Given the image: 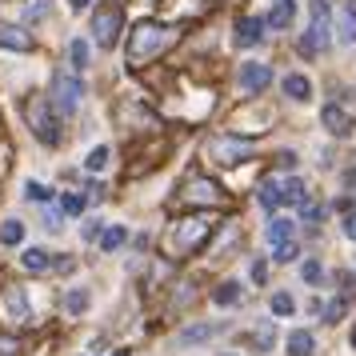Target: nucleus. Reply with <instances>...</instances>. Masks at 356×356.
Returning a JSON list of instances; mask_svg holds the SVG:
<instances>
[{
    "instance_id": "obj_1",
    "label": "nucleus",
    "mask_w": 356,
    "mask_h": 356,
    "mask_svg": "<svg viewBox=\"0 0 356 356\" xmlns=\"http://www.w3.org/2000/svg\"><path fill=\"white\" fill-rule=\"evenodd\" d=\"M172 40V29H164V24H156V20H140L136 29L129 33V65L140 68L145 60H152V56H161V49Z\"/></svg>"
},
{
    "instance_id": "obj_2",
    "label": "nucleus",
    "mask_w": 356,
    "mask_h": 356,
    "mask_svg": "<svg viewBox=\"0 0 356 356\" xmlns=\"http://www.w3.org/2000/svg\"><path fill=\"white\" fill-rule=\"evenodd\" d=\"M332 44V17H328V0H312V24L300 36V52L305 56H321Z\"/></svg>"
},
{
    "instance_id": "obj_3",
    "label": "nucleus",
    "mask_w": 356,
    "mask_h": 356,
    "mask_svg": "<svg viewBox=\"0 0 356 356\" xmlns=\"http://www.w3.org/2000/svg\"><path fill=\"white\" fill-rule=\"evenodd\" d=\"M24 116H29V124H33V132H36V140H40V145H49V148L60 145V124H56L52 104L44 97L24 100Z\"/></svg>"
},
{
    "instance_id": "obj_4",
    "label": "nucleus",
    "mask_w": 356,
    "mask_h": 356,
    "mask_svg": "<svg viewBox=\"0 0 356 356\" xmlns=\"http://www.w3.org/2000/svg\"><path fill=\"white\" fill-rule=\"evenodd\" d=\"M49 104H52V113H60V116H72L76 108H81V97H84V84H81V76L76 72H56L52 76V92H49Z\"/></svg>"
},
{
    "instance_id": "obj_5",
    "label": "nucleus",
    "mask_w": 356,
    "mask_h": 356,
    "mask_svg": "<svg viewBox=\"0 0 356 356\" xmlns=\"http://www.w3.org/2000/svg\"><path fill=\"white\" fill-rule=\"evenodd\" d=\"M120 29H124V8L116 0L97 8V17H92V40H97V49H113L116 40H120Z\"/></svg>"
},
{
    "instance_id": "obj_6",
    "label": "nucleus",
    "mask_w": 356,
    "mask_h": 356,
    "mask_svg": "<svg viewBox=\"0 0 356 356\" xmlns=\"http://www.w3.org/2000/svg\"><path fill=\"white\" fill-rule=\"evenodd\" d=\"M209 156L216 164H241L244 156H252V140H241V136H216L209 145Z\"/></svg>"
},
{
    "instance_id": "obj_7",
    "label": "nucleus",
    "mask_w": 356,
    "mask_h": 356,
    "mask_svg": "<svg viewBox=\"0 0 356 356\" xmlns=\"http://www.w3.org/2000/svg\"><path fill=\"white\" fill-rule=\"evenodd\" d=\"M0 321H13V324L33 321V305H29L24 289H4L0 292Z\"/></svg>"
},
{
    "instance_id": "obj_8",
    "label": "nucleus",
    "mask_w": 356,
    "mask_h": 356,
    "mask_svg": "<svg viewBox=\"0 0 356 356\" xmlns=\"http://www.w3.org/2000/svg\"><path fill=\"white\" fill-rule=\"evenodd\" d=\"M264 17H241L236 20V49H257L264 40Z\"/></svg>"
},
{
    "instance_id": "obj_9",
    "label": "nucleus",
    "mask_w": 356,
    "mask_h": 356,
    "mask_svg": "<svg viewBox=\"0 0 356 356\" xmlns=\"http://www.w3.org/2000/svg\"><path fill=\"white\" fill-rule=\"evenodd\" d=\"M236 81H241L244 92H264V88L273 84V68L252 60V65H241V76H236Z\"/></svg>"
},
{
    "instance_id": "obj_10",
    "label": "nucleus",
    "mask_w": 356,
    "mask_h": 356,
    "mask_svg": "<svg viewBox=\"0 0 356 356\" xmlns=\"http://www.w3.org/2000/svg\"><path fill=\"white\" fill-rule=\"evenodd\" d=\"M332 36H337V44H356V4H340L337 20H332Z\"/></svg>"
},
{
    "instance_id": "obj_11",
    "label": "nucleus",
    "mask_w": 356,
    "mask_h": 356,
    "mask_svg": "<svg viewBox=\"0 0 356 356\" xmlns=\"http://www.w3.org/2000/svg\"><path fill=\"white\" fill-rule=\"evenodd\" d=\"M321 120H324V129L332 132V136H348V132H353V116L344 113L340 104H324Z\"/></svg>"
},
{
    "instance_id": "obj_12",
    "label": "nucleus",
    "mask_w": 356,
    "mask_h": 356,
    "mask_svg": "<svg viewBox=\"0 0 356 356\" xmlns=\"http://www.w3.org/2000/svg\"><path fill=\"white\" fill-rule=\"evenodd\" d=\"M209 236V220H184V225L177 228V248L184 252V248H196V244Z\"/></svg>"
},
{
    "instance_id": "obj_13",
    "label": "nucleus",
    "mask_w": 356,
    "mask_h": 356,
    "mask_svg": "<svg viewBox=\"0 0 356 356\" xmlns=\"http://www.w3.org/2000/svg\"><path fill=\"white\" fill-rule=\"evenodd\" d=\"M0 49L29 52L33 49V33H24V29H17V24H0Z\"/></svg>"
},
{
    "instance_id": "obj_14",
    "label": "nucleus",
    "mask_w": 356,
    "mask_h": 356,
    "mask_svg": "<svg viewBox=\"0 0 356 356\" xmlns=\"http://www.w3.org/2000/svg\"><path fill=\"white\" fill-rule=\"evenodd\" d=\"M264 236H268V244H284V241H292L296 236V220H289V216H273L268 220V228H264Z\"/></svg>"
},
{
    "instance_id": "obj_15",
    "label": "nucleus",
    "mask_w": 356,
    "mask_h": 356,
    "mask_svg": "<svg viewBox=\"0 0 356 356\" xmlns=\"http://www.w3.org/2000/svg\"><path fill=\"white\" fill-rule=\"evenodd\" d=\"M292 17H296V4H292V0H276V4H273V13L264 17V24L280 33V29H289V24H292Z\"/></svg>"
},
{
    "instance_id": "obj_16",
    "label": "nucleus",
    "mask_w": 356,
    "mask_h": 356,
    "mask_svg": "<svg viewBox=\"0 0 356 356\" xmlns=\"http://www.w3.org/2000/svg\"><path fill=\"white\" fill-rule=\"evenodd\" d=\"M220 332V324H188V328H180L177 344H204V340H212Z\"/></svg>"
},
{
    "instance_id": "obj_17",
    "label": "nucleus",
    "mask_w": 356,
    "mask_h": 356,
    "mask_svg": "<svg viewBox=\"0 0 356 356\" xmlns=\"http://www.w3.org/2000/svg\"><path fill=\"white\" fill-rule=\"evenodd\" d=\"M280 88H284V97H292V100H312V81L300 76V72H289Z\"/></svg>"
},
{
    "instance_id": "obj_18",
    "label": "nucleus",
    "mask_w": 356,
    "mask_h": 356,
    "mask_svg": "<svg viewBox=\"0 0 356 356\" xmlns=\"http://www.w3.org/2000/svg\"><path fill=\"white\" fill-rule=\"evenodd\" d=\"M88 56H92V52H88V40H84V36H72V40H68V65H72V72H84V68H88Z\"/></svg>"
},
{
    "instance_id": "obj_19",
    "label": "nucleus",
    "mask_w": 356,
    "mask_h": 356,
    "mask_svg": "<svg viewBox=\"0 0 356 356\" xmlns=\"http://www.w3.org/2000/svg\"><path fill=\"white\" fill-rule=\"evenodd\" d=\"M280 204H308V188H305V180H284L280 184Z\"/></svg>"
},
{
    "instance_id": "obj_20",
    "label": "nucleus",
    "mask_w": 356,
    "mask_h": 356,
    "mask_svg": "<svg viewBox=\"0 0 356 356\" xmlns=\"http://www.w3.org/2000/svg\"><path fill=\"white\" fill-rule=\"evenodd\" d=\"M312 348H316L312 332H305V328L289 332V356H312Z\"/></svg>"
},
{
    "instance_id": "obj_21",
    "label": "nucleus",
    "mask_w": 356,
    "mask_h": 356,
    "mask_svg": "<svg viewBox=\"0 0 356 356\" xmlns=\"http://www.w3.org/2000/svg\"><path fill=\"white\" fill-rule=\"evenodd\" d=\"M257 200H260V209H268V212L280 209V180H264L260 193H257Z\"/></svg>"
},
{
    "instance_id": "obj_22",
    "label": "nucleus",
    "mask_w": 356,
    "mask_h": 356,
    "mask_svg": "<svg viewBox=\"0 0 356 356\" xmlns=\"http://www.w3.org/2000/svg\"><path fill=\"white\" fill-rule=\"evenodd\" d=\"M20 264H24V268H29V273H44V268H49L52 260H49V252H44V248H24V257H20Z\"/></svg>"
},
{
    "instance_id": "obj_23",
    "label": "nucleus",
    "mask_w": 356,
    "mask_h": 356,
    "mask_svg": "<svg viewBox=\"0 0 356 356\" xmlns=\"http://www.w3.org/2000/svg\"><path fill=\"white\" fill-rule=\"evenodd\" d=\"M212 300H216L220 308H232V305H241V284H236V280H225L220 289L212 292Z\"/></svg>"
},
{
    "instance_id": "obj_24",
    "label": "nucleus",
    "mask_w": 356,
    "mask_h": 356,
    "mask_svg": "<svg viewBox=\"0 0 356 356\" xmlns=\"http://www.w3.org/2000/svg\"><path fill=\"white\" fill-rule=\"evenodd\" d=\"M108 156H113V152H108V145L88 148V156H84V168H88V172H104V168H108Z\"/></svg>"
},
{
    "instance_id": "obj_25",
    "label": "nucleus",
    "mask_w": 356,
    "mask_h": 356,
    "mask_svg": "<svg viewBox=\"0 0 356 356\" xmlns=\"http://www.w3.org/2000/svg\"><path fill=\"white\" fill-rule=\"evenodd\" d=\"M124 241H129V228L124 225H113L108 232H100V248H104V252H116Z\"/></svg>"
},
{
    "instance_id": "obj_26",
    "label": "nucleus",
    "mask_w": 356,
    "mask_h": 356,
    "mask_svg": "<svg viewBox=\"0 0 356 356\" xmlns=\"http://www.w3.org/2000/svg\"><path fill=\"white\" fill-rule=\"evenodd\" d=\"M84 308H88V292L84 289H68L65 292V312L68 316H81Z\"/></svg>"
},
{
    "instance_id": "obj_27",
    "label": "nucleus",
    "mask_w": 356,
    "mask_h": 356,
    "mask_svg": "<svg viewBox=\"0 0 356 356\" xmlns=\"http://www.w3.org/2000/svg\"><path fill=\"white\" fill-rule=\"evenodd\" d=\"M273 340H276L273 321H264V324L257 328V332H252V344H257V353H268V348H273Z\"/></svg>"
},
{
    "instance_id": "obj_28",
    "label": "nucleus",
    "mask_w": 356,
    "mask_h": 356,
    "mask_svg": "<svg viewBox=\"0 0 356 356\" xmlns=\"http://www.w3.org/2000/svg\"><path fill=\"white\" fill-rule=\"evenodd\" d=\"M188 196H196V200H220L212 180H193V184H188Z\"/></svg>"
},
{
    "instance_id": "obj_29",
    "label": "nucleus",
    "mask_w": 356,
    "mask_h": 356,
    "mask_svg": "<svg viewBox=\"0 0 356 356\" xmlns=\"http://www.w3.org/2000/svg\"><path fill=\"white\" fill-rule=\"evenodd\" d=\"M24 241V225L20 220H4V228H0V244H20Z\"/></svg>"
},
{
    "instance_id": "obj_30",
    "label": "nucleus",
    "mask_w": 356,
    "mask_h": 356,
    "mask_svg": "<svg viewBox=\"0 0 356 356\" xmlns=\"http://www.w3.org/2000/svg\"><path fill=\"white\" fill-rule=\"evenodd\" d=\"M24 196L36 200V204H44V200H52V188L49 184H40V180H29V184H24Z\"/></svg>"
},
{
    "instance_id": "obj_31",
    "label": "nucleus",
    "mask_w": 356,
    "mask_h": 356,
    "mask_svg": "<svg viewBox=\"0 0 356 356\" xmlns=\"http://www.w3.org/2000/svg\"><path fill=\"white\" fill-rule=\"evenodd\" d=\"M292 308H296V300H292L289 292H276L273 296V312L276 316H292Z\"/></svg>"
},
{
    "instance_id": "obj_32",
    "label": "nucleus",
    "mask_w": 356,
    "mask_h": 356,
    "mask_svg": "<svg viewBox=\"0 0 356 356\" xmlns=\"http://www.w3.org/2000/svg\"><path fill=\"white\" fill-rule=\"evenodd\" d=\"M273 260L276 264H289V260H296V241H284L273 248Z\"/></svg>"
},
{
    "instance_id": "obj_33",
    "label": "nucleus",
    "mask_w": 356,
    "mask_h": 356,
    "mask_svg": "<svg viewBox=\"0 0 356 356\" xmlns=\"http://www.w3.org/2000/svg\"><path fill=\"white\" fill-rule=\"evenodd\" d=\"M60 212H68V216H76V212H84V196L65 193V196H60Z\"/></svg>"
},
{
    "instance_id": "obj_34",
    "label": "nucleus",
    "mask_w": 356,
    "mask_h": 356,
    "mask_svg": "<svg viewBox=\"0 0 356 356\" xmlns=\"http://www.w3.org/2000/svg\"><path fill=\"white\" fill-rule=\"evenodd\" d=\"M300 276H305L308 284H316V280H321V276H324V268H321V264H316V260H305V268H300Z\"/></svg>"
},
{
    "instance_id": "obj_35",
    "label": "nucleus",
    "mask_w": 356,
    "mask_h": 356,
    "mask_svg": "<svg viewBox=\"0 0 356 356\" xmlns=\"http://www.w3.org/2000/svg\"><path fill=\"white\" fill-rule=\"evenodd\" d=\"M24 17H29V20H40V17H49V4H44V0H29V8H24Z\"/></svg>"
},
{
    "instance_id": "obj_36",
    "label": "nucleus",
    "mask_w": 356,
    "mask_h": 356,
    "mask_svg": "<svg viewBox=\"0 0 356 356\" xmlns=\"http://www.w3.org/2000/svg\"><path fill=\"white\" fill-rule=\"evenodd\" d=\"M340 316H344V300H332V305H324V321H332V324H337Z\"/></svg>"
},
{
    "instance_id": "obj_37",
    "label": "nucleus",
    "mask_w": 356,
    "mask_h": 356,
    "mask_svg": "<svg viewBox=\"0 0 356 356\" xmlns=\"http://www.w3.org/2000/svg\"><path fill=\"white\" fill-rule=\"evenodd\" d=\"M100 232H104V225H100V220H88V225H84V228H81V236H84V241H88V244L97 241Z\"/></svg>"
},
{
    "instance_id": "obj_38",
    "label": "nucleus",
    "mask_w": 356,
    "mask_h": 356,
    "mask_svg": "<svg viewBox=\"0 0 356 356\" xmlns=\"http://www.w3.org/2000/svg\"><path fill=\"white\" fill-rule=\"evenodd\" d=\"M344 236H348V241H356V212H348V216H344Z\"/></svg>"
},
{
    "instance_id": "obj_39",
    "label": "nucleus",
    "mask_w": 356,
    "mask_h": 356,
    "mask_svg": "<svg viewBox=\"0 0 356 356\" xmlns=\"http://www.w3.org/2000/svg\"><path fill=\"white\" fill-rule=\"evenodd\" d=\"M300 209H305V220H308V225H312V220H321V216H324V209H316V204H300Z\"/></svg>"
},
{
    "instance_id": "obj_40",
    "label": "nucleus",
    "mask_w": 356,
    "mask_h": 356,
    "mask_svg": "<svg viewBox=\"0 0 356 356\" xmlns=\"http://www.w3.org/2000/svg\"><path fill=\"white\" fill-rule=\"evenodd\" d=\"M340 289H344V292H356V276H353V273H340Z\"/></svg>"
},
{
    "instance_id": "obj_41",
    "label": "nucleus",
    "mask_w": 356,
    "mask_h": 356,
    "mask_svg": "<svg viewBox=\"0 0 356 356\" xmlns=\"http://www.w3.org/2000/svg\"><path fill=\"white\" fill-rule=\"evenodd\" d=\"M280 168H296V156L292 152H280Z\"/></svg>"
},
{
    "instance_id": "obj_42",
    "label": "nucleus",
    "mask_w": 356,
    "mask_h": 356,
    "mask_svg": "<svg viewBox=\"0 0 356 356\" xmlns=\"http://www.w3.org/2000/svg\"><path fill=\"white\" fill-rule=\"evenodd\" d=\"M68 4H72L76 13H84V8H88V0H68Z\"/></svg>"
},
{
    "instance_id": "obj_43",
    "label": "nucleus",
    "mask_w": 356,
    "mask_h": 356,
    "mask_svg": "<svg viewBox=\"0 0 356 356\" xmlns=\"http://www.w3.org/2000/svg\"><path fill=\"white\" fill-rule=\"evenodd\" d=\"M348 188H353V193H356V172H348Z\"/></svg>"
},
{
    "instance_id": "obj_44",
    "label": "nucleus",
    "mask_w": 356,
    "mask_h": 356,
    "mask_svg": "<svg viewBox=\"0 0 356 356\" xmlns=\"http://www.w3.org/2000/svg\"><path fill=\"white\" fill-rule=\"evenodd\" d=\"M113 356H132V353H124V348H120V353H113Z\"/></svg>"
},
{
    "instance_id": "obj_45",
    "label": "nucleus",
    "mask_w": 356,
    "mask_h": 356,
    "mask_svg": "<svg viewBox=\"0 0 356 356\" xmlns=\"http://www.w3.org/2000/svg\"><path fill=\"white\" fill-rule=\"evenodd\" d=\"M353 348H356V328H353Z\"/></svg>"
}]
</instances>
